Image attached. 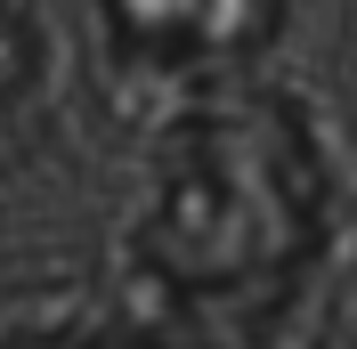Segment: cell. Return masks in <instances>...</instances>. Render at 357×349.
<instances>
[{"mask_svg":"<svg viewBox=\"0 0 357 349\" xmlns=\"http://www.w3.org/2000/svg\"><path fill=\"white\" fill-rule=\"evenodd\" d=\"M325 228V187L284 114H236L203 131L195 171L162 219V260L195 284H252L309 260Z\"/></svg>","mask_w":357,"mask_h":349,"instance_id":"6da1fadb","label":"cell"}]
</instances>
